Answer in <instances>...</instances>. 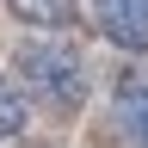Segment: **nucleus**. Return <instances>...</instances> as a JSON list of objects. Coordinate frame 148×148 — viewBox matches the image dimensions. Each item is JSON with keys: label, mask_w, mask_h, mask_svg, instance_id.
Masks as SVG:
<instances>
[{"label": "nucleus", "mask_w": 148, "mask_h": 148, "mask_svg": "<svg viewBox=\"0 0 148 148\" xmlns=\"http://www.w3.org/2000/svg\"><path fill=\"white\" fill-rule=\"evenodd\" d=\"M18 74H25V86L43 105H56V111H74L86 99V68H80V56L62 49V43H25L18 49Z\"/></svg>", "instance_id": "1"}, {"label": "nucleus", "mask_w": 148, "mask_h": 148, "mask_svg": "<svg viewBox=\"0 0 148 148\" xmlns=\"http://www.w3.org/2000/svg\"><path fill=\"white\" fill-rule=\"evenodd\" d=\"M92 18L117 49L148 56V0H92Z\"/></svg>", "instance_id": "2"}, {"label": "nucleus", "mask_w": 148, "mask_h": 148, "mask_svg": "<svg viewBox=\"0 0 148 148\" xmlns=\"http://www.w3.org/2000/svg\"><path fill=\"white\" fill-rule=\"evenodd\" d=\"M117 123L130 130L136 148H148V80L142 74H130V80L117 86Z\"/></svg>", "instance_id": "3"}, {"label": "nucleus", "mask_w": 148, "mask_h": 148, "mask_svg": "<svg viewBox=\"0 0 148 148\" xmlns=\"http://www.w3.org/2000/svg\"><path fill=\"white\" fill-rule=\"evenodd\" d=\"M18 25H31V31H68L74 25V0H6Z\"/></svg>", "instance_id": "4"}, {"label": "nucleus", "mask_w": 148, "mask_h": 148, "mask_svg": "<svg viewBox=\"0 0 148 148\" xmlns=\"http://www.w3.org/2000/svg\"><path fill=\"white\" fill-rule=\"evenodd\" d=\"M0 136H25V92L0 74Z\"/></svg>", "instance_id": "5"}]
</instances>
